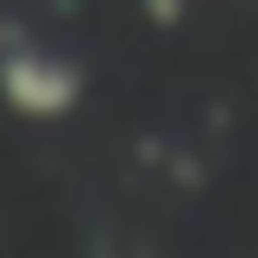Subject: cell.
Masks as SVG:
<instances>
[{
  "mask_svg": "<svg viewBox=\"0 0 258 258\" xmlns=\"http://www.w3.org/2000/svg\"><path fill=\"white\" fill-rule=\"evenodd\" d=\"M0 101L25 120H63V113L82 101V70L44 50H0Z\"/></svg>",
  "mask_w": 258,
  "mask_h": 258,
  "instance_id": "obj_1",
  "label": "cell"
},
{
  "mask_svg": "<svg viewBox=\"0 0 258 258\" xmlns=\"http://www.w3.org/2000/svg\"><path fill=\"white\" fill-rule=\"evenodd\" d=\"M7 38H13V32H7V19H0V50H7Z\"/></svg>",
  "mask_w": 258,
  "mask_h": 258,
  "instance_id": "obj_2",
  "label": "cell"
}]
</instances>
